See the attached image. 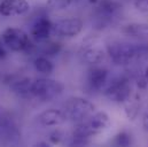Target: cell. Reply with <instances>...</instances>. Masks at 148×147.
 <instances>
[{"mask_svg":"<svg viewBox=\"0 0 148 147\" xmlns=\"http://www.w3.org/2000/svg\"><path fill=\"white\" fill-rule=\"evenodd\" d=\"M90 1H91V2H92V1H93V2H97V0H90Z\"/></svg>","mask_w":148,"mask_h":147,"instance_id":"obj_25","label":"cell"},{"mask_svg":"<svg viewBox=\"0 0 148 147\" xmlns=\"http://www.w3.org/2000/svg\"><path fill=\"white\" fill-rule=\"evenodd\" d=\"M30 3L28 0H3L0 3V14L3 16H18L28 13Z\"/></svg>","mask_w":148,"mask_h":147,"instance_id":"obj_7","label":"cell"},{"mask_svg":"<svg viewBox=\"0 0 148 147\" xmlns=\"http://www.w3.org/2000/svg\"><path fill=\"white\" fill-rule=\"evenodd\" d=\"M1 77H2V74H1V70H0V79H1Z\"/></svg>","mask_w":148,"mask_h":147,"instance_id":"obj_24","label":"cell"},{"mask_svg":"<svg viewBox=\"0 0 148 147\" xmlns=\"http://www.w3.org/2000/svg\"><path fill=\"white\" fill-rule=\"evenodd\" d=\"M52 25H53V23L48 19H46V17L38 19L34 23V25L31 27V36L37 41L47 40L49 35L52 34Z\"/></svg>","mask_w":148,"mask_h":147,"instance_id":"obj_11","label":"cell"},{"mask_svg":"<svg viewBox=\"0 0 148 147\" xmlns=\"http://www.w3.org/2000/svg\"><path fill=\"white\" fill-rule=\"evenodd\" d=\"M125 32L132 36H147L148 25L147 24H130L125 28Z\"/></svg>","mask_w":148,"mask_h":147,"instance_id":"obj_15","label":"cell"},{"mask_svg":"<svg viewBox=\"0 0 148 147\" xmlns=\"http://www.w3.org/2000/svg\"><path fill=\"white\" fill-rule=\"evenodd\" d=\"M5 56H6V49H5L3 45L0 43V59H2V58H5Z\"/></svg>","mask_w":148,"mask_h":147,"instance_id":"obj_23","label":"cell"},{"mask_svg":"<svg viewBox=\"0 0 148 147\" xmlns=\"http://www.w3.org/2000/svg\"><path fill=\"white\" fill-rule=\"evenodd\" d=\"M73 0H47L46 6L52 10H62L70 6Z\"/></svg>","mask_w":148,"mask_h":147,"instance_id":"obj_16","label":"cell"},{"mask_svg":"<svg viewBox=\"0 0 148 147\" xmlns=\"http://www.w3.org/2000/svg\"><path fill=\"white\" fill-rule=\"evenodd\" d=\"M35 68L36 70L39 71L40 74H44V75H48L53 71L54 69V66L53 63L47 59V58H44V56H39L35 60Z\"/></svg>","mask_w":148,"mask_h":147,"instance_id":"obj_14","label":"cell"},{"mask_svg":"<svg viewBox=\"0 0 148 147\" xmlns=\"http://www.w3.org/2000/svg\"><path fill=\"white\" fill-rule=\"evenodd\" d=\"M136 6L143 12H148V0H136Z\"/></svg>","mask_w":148,"mask_h":147,"instance_id":"obj_22","label":"cell"},{"mask_svg":"<svg viewBox=\"0 0 148 147\" xmlns=\"http://www.w3.org/2000/svg\"><path fill=\"white\" fill-rule=\"evenodd\" d=\"M21 139V132L14 121L0 124V144H17Z\"/></svg>","mask_w":148,"mask_h":147,"instance_id":"obj_9","label":"cell"},{"mask_svg":"<svg viewBox=\"0 0 148 147\" xmlns=\"http://www.w3.org/2000/svg\"><path fill=\"white\" fill-rule=\"evenodd\" d=\"M67 115L64 110L47 109L44 110L38 116V121L44 126H59L67 121Z\"/></svg>","mask_w":148,"mask_h":147,"instance_id":"obj_8","label":"cell"},{"mask_svg":"<svg viewBox=\"0 0 148 147\" xmlns=\"http://www.w3.org/2000/svg\"><path fill=\"white\" fill-rule=\"evenodd\" d=\"M131 144V138L126 132H121L115 138V145L117 146H129Z\"/></svg>","mask_w":148,"mask_h":147,"instance_id":"obj_17","label":"cell"},{"mask_svg":"<svg viewBox=\"0 0 148 147\" xmlns=\"http://www.w3.org/2000/svg\"><path fill=\"white\" fill-rule=\"evenodd\" d=\"M84 55V59L92 63V65H98V63H101L105 58H106V54L103 53V51H101L100 48H97V47H90V48H86L83 53Z\"/></svg>","mask_w":148,"mask_h":147,"instance_id":"obj_13","label":"cell"},{"mask_svg":"<svg viewBox=\"0 0 148 147\" xmlns=\"http://www.w3.org/2000/svg\"><path fill=\"white\" fill-rule=\"evenodd\" d=\"M62 139H63V135H62V132L59 131V130L54 131V132L51 135V137H49V140H51L52 144H60V143L62 142Z\"/></svg>","mask_w":148,"mask_h":147,"instance_id":"obj_20","label":"cell"},{"mask_svg":"<svg viewBox=\"0 0 148 147\" xmlns=\"http://www.w3.org/2000/svg\"><path fill=\"white\" fill-rule=\"evenodd\" d=\"M108 80V70L106 68L94 67L92 68L87 75V83L91 90L100 91L105 87Z\"/></svg>","mask_w":148,"mask_h":147,"instance_id":"obj_10","label":"cell"},{"mask_svg":"<svg viewBox=\"0 0 148 147\" xmlns=\"http://www.w3.org/2000/svg\"><path fill=\"white\" fill-rule=\"evenodd\" d=\"M32 80L28 77H23L16 80H13L10 83V90L16 93L20 97H29L31 94V87H32Z\"/></svg>","mask_w":148,"mask_h":147,"instance_id":"obj_12","label":"cell"},{"mask_svg":"<svg viewBox=\"0 0 148 147\" xmlns=\"http://www.w3.org/2000/svg\"><path fill=\"white\" fill-rule=\"evenodd\" d=\"M83 30V22L79 19H61L53 23L52 34L59 37H76Z\"/></svg>","mask_w":148,"mask_h":147,"instance_id":"obj_5","label":"cell"},{"mask_svg":"<svg viewBox=\"0 0 148 147\" xmlns=\"http://www.w3.org/2000/svg\"><path fill=\"white\" fill-rule=\"evenodd\" d=\"M12 121H14V118L12 117V114L6 108L0 107V124L7 123V122H12Z\"/></svg>","mask_w":148,"mask_h":147,"instance_id":"obj_18","label":"cell"},{"mask_svg":"<svg viewBox=\"0 0 148 147\" xmlns=\"http://www.w3.org/2000/svg\"><path fill=\"white\" fill-rule=\"evenodd\" d=\"M107 52L116 65H127L138 56V46L124 41H112L108 44Z\"/></svg>","mask_w":148,"mask_h":147,"instance_id":"obj_3","label":"cell"},{"mask_svg":"<svg viewBox=\"0 0 148 147\" xmlns=\"http://www.w3.org/2000/svg\"><path fill=\"white\" fill-rule=\"evenodd\" d=\"M138 85L143 89H145L148 85V68H146L138 77Z\"/></svg>","mask_w":148,"mask_h":147,"instance_id":"obj_19","label":"cell"},{"mask_svg":"<svg viewBox=\"0 0 148 147\" xmlns=\"http://www.w3.org/2000/svg\"><path fill=\"white\" fill-rule=\"evenodd\" d=\"M105 94L109 100L115 102L126 101L131 94V86L129 84V80L124 77L114 79L106 87Z\"/></svg>","mask_w":148,"mask_h":147,"instance_id":"obj_6","label":"cell"},{"mask_svg":"<svg viewBox=\"0 0 148 147\" xmlns=\"http://www.w3.org/2000/svg\"><path fill=\"white\" fill-rule=\"evenodd\" d=\"M59 49H60V45L52 43V44H48V46L45 49V53L48 54V55H54V54H56L59 52Z\"/></svg>","mask_w":148,"mask_h":147,"instance_id":"obj_21","label":"cell"},{"mask_svg":"<svg viewBox=\"0 0 148 147\" xmlns=\"http://www.w3.org/2000/svg\"><path fill=\"white\" fill-rule=\"evenodd\" d=\"M3 44L13 52H24L30 47V38L27 32L17 28H8L2 34Z\"/></svg>","mask_w":148,"mask_h":147,"instance_id":"obj_4","label":"cell"},{"mask_svg":"<svg viewBox=\"0 0 148 147\" xmlns=\"http://www.w3.org/2000/svg\"><path fill=\"white\" fill-rule=\"evenodd\" d=\"M63 84L52 78H38L32 83L31 94L42 101H51L63 92Z\"/></svg>","mask_w":148,"mask_h":147,"instance_id":"obj_2","label":"cell"},{"mask_svg":"<svg viewBox=\"0 0 148 147\" xmlns=\"http://www.w3.org/2000/svg\"><path fill=\"white\" fill-rule=\"evenodd\" d=\"M94 109L95 107L90 100L80 97H73L68 99L64 105V113L67 115V118L76 123L83 122L88 118L94 113Z\"/></svg>","mask_w":148,"mask_h":147,"instance_id":"obj_1","label":"cell"}]
</instances>
